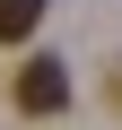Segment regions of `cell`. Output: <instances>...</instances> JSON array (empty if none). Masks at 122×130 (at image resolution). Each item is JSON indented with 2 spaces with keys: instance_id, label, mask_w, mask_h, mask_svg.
Segmentation results:
<instances>
[{
  "instance_id": "1",
  "label": "cell",
  "mask_w": 122,
  "mask_h": 130,
  "mask_svg": "<svg viewBox=\"0 0 122 130\" xmlns=\"http://www.w3.org/2000/svg\"><path fill=\"white\" fill-rule=\"evenodd\" d=\"M61 104H70V61H52V52H35L26 70H18V113H35V121H52Z\"/></svg>"
},
{
  "instance_id": "2",
  "label": "cell",
  "mask_w": 122,
  "mask_h": 130,
  "mask_svg": "<svg viewBox=\"0 0 122 130\" xmlns=\"http://www.w3.org/2000/svg\"><path fill=\"white\" fill-rule=\"evenodd\" d=\"M35 18H44V0H0V43H26Z\"/></svg>"
}]
</instances>
